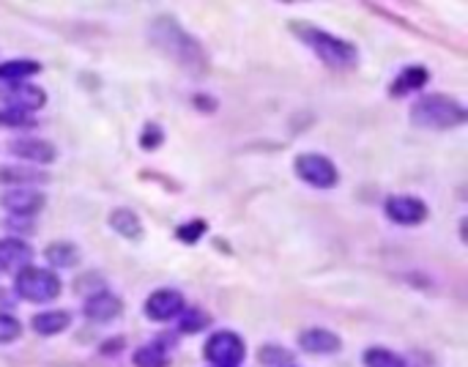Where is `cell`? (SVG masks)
I'll list each match as a JSON object with an SVG mask.
<instances>
[{"label":"cell","mask_w":468,"mask_h":367,"mask_svg":"<svg viewBox=\"0 0 468 367\" xmlns=\"http://www.w3.org/2000/svg\"><path fill=\"white\" fill-rule=\"evenodd\" d=\"M0 126L4 129H28V126H36V118H34V113L17 110V107H0Z\"/></svg>","instance_id":"cb8c5ba5"},{"label":"cell","mask_w":468,"mask_h":367,"mask_svg":"<svg viewBox=\"0 0 468 367\" xmlns=\"http://www.w3.org/2000/svg\"><path fill=\"white\" fill-rule=\"evenodd\" d=\"M148 36H151V45H153L156 50L165 53V55H168L173 64H179L184 72L200 77V74L209 69V55H206L203 45H200L190 31H184L173 17H168V15L156 17V20L151 23Z\"/></svg>","instance_id":"6da1fadb"},{"label":"cell","mask_w":468,"mask_h":367,"mask_svg":"<svg viewBox=\"0 0 468 367\" xmlns=\"http://www.w3.org/2000/svg\"><path fill=\"white\" fill-rule=\"evenodd\" d=\"M0 209L12 220H31L47 209V195L39 187H6L0 195Z\"/></svg>","instance_id":"52a82bcc"},{"label":"cell","mask_w":468,"mask_h":367,"mask_svg":"<svg viewBox=\"0 0 468 367\" xmlns=\"http://www.w3.org/2000/svg\"><path fill=\"white\" fill-rule=\"evenodd\" d=\"M34 247L23 236H4L0 239V274H17L20 269L31 266Z\"/></svg>","instance_id":"7c38bea8"},{"label":"cell","mask_w":468,"mask_h":367,"mask_svg":"<svg viewBox=\"0 0 468 367\" xmlns=\"http://www.w3.org/2000/svg\"><path fill=\"white\" fill-rule=\"evenodd\" d=\"M44 258L53 266V272L55 269H74L80 263V247L72 242H50L44 247Z\"/></svg>","instance_id":"44dd1931"},{"label":"cell","mask_w":468,"mask_h":367,"mask_svg":"<svg viewBox=\"0 0 468 367\" xmlns=\"http://www.w3.org/2000/svg\"><path fill=\"white\" fill-rule=\"evenodd\" d=\"M408 118L414 126H422V129H454V126H463L468 113L463 107V102H457L454 96H446V94H424L419 96L411 110H408Z\"/></svg>","instance_id":"3957f363"},{"label":"cell","mask_w":468,"mask_h":367,"mask_svg":"<svg viewBox=\"0 0 468 367\" xmlns=\"http://www.w3.org/2000/svg\"><path fill=\"white\" fill-rule=\"evenodd\" d=\"M187 310V299L181 291L176 288H156L148 293L145 304H142V312L148 321H156V323H165V321H173L179 318L181 312Z\"/></svg>","instance_id":"9c48e42d"},{"label":"cell","mask_w":468,"mask_h":367,"mask_svg":"<svg viewBox=\"0 0 468 367\" xmlns=\"http://www.w3.org/2000/svg\"><path fill=\"white\" fill-rule=\"evenodd\" d=\"M23 337V323L12 312H0V345L17 342Z\"/></svg>","instance_id":"4316f807"},{"label":"cell","mask_w":468,"mask_h":367,"mask_svg":"<svg viewBox=\"0 0 468 367\" xmlns=\"http://www.w3.org/2000/svg\"><path fill=\"white\" fill-rule=\"evenodd\" d=\"M211 323V318H209V312H203V310H184L181 315H179V329L184 332V334H198V332H203L206 326Z\"/></svg>","instance_id":"d4e9b609"},{"label":"cell","mask_w":468,"mask_h":367,"mask_svg":"<svg viewBox=\"0 0 468 367\" xmlns=\"http://www.w3.org/2000/svg\"><path fill=\"white\" fill-rule=\"evenodd\" d=\"M9 151L28 164H53L58 159V148L42 137H17L9 143Z\"/></svg>","instance_id":"4fadbf2b"},{"label":"cell","mask_w":468,"mask_h":367,"mask_svg":"<svg viewBox=\"0 0 468 367\" xmlns=\"http://www.w3.org/2000/svg\"><path fill=\"white\" fill-rule=\"evenodd\" d=\"M15 293L23 299V302H31V304H50L61 296L63 291V283L61 277L47 269V266H25L15 274Z\"/></svg>","instance_id":"277c9868"},{"label":"cell","mask_w":468,"mask_h":367,"mask_svg":"<svg viewBox=\"0 0 468 367\" xmlns=\"http://www.w3.org/2000/svg\"><path fill=\"white\" fill-rule=\"evenodd\" d=\"M298 348L304 353H316V356H332L343 348V340L340 334L324 329V326H312V329H304L298 334Z\"/></svg>","instance_id":"5bb4252c"},{"label":"cell","mask_w":468,"mask_h":367,"mask_svg":"<svg viewBox=\"0 0 468 367\" xmlns=\"http://www.w3.org/2000/svg\"><path fill=\"white\" fill-rule=\"evenodd\" d=\"M430 80V69L427 66H405L389 85V96L392 99H403L408 94H416L427 85Z\"/></svg>","instance_id":"2e32d148"},{"label":"cell","mask_w":468,"mask_h":367,"mask_svg":"<svg viewBox=\"0 0 468 367\" xmlns=\"http://www.w3.org/2000/svg\"><path fill=\"white\" fill-rule=\"evenodd\" d=\"M162 143H165V129H162L160 124L148 121V124L142 126V132H140V148H145V151H156Z\"/></svg>","instance_id":"83f0119b"},{"label":"cell","mask_w":468,"mask_h":367,"mask_svg":"<svg viewBox=\"0 0 468 367\" xmlns=\"http://www.w3.org/2000/svg\"><path fill=\"white\" fill-rule=\"evenodd\" d=\"M362 364L365 367H408L405 359L384 345H370L365 353H362Z\"/></svg>","instance_id":"7402d4cb"},{"label":"cell","mask_w":468,"mask_h":367,"mask_svg":"<svg viewBox=\"0 0 468 367\" xmlns=\"http://www.w3.org/2000/svg\"><path fill=\"white\" fill-rule=\"evenodd\" d=\"M132 364L134 367H168L171 364V345L162 340L142 342L140 348H134Z\"/></svg>","instance_id":"ac0fdd59"},{"label":"cell","mask_w":468,"mask_h":367,"mask_svg":"<svg viewBox=\"0 0 468 367\" xmlns=\"http://www.w3.org/2000/svg\"><path fill=\"white\" fill-rule=\"evenodd\" d=\"M258 362L266 364V367H293V353L277 342H266L260 351H258Z\"/></svg>","instance_id":"603a6c76"},{"label":"cell","mask_w":468,"mask_h":367,"mask_svg":"<svg viewBox=\"0 0 468 367\" xmlns=\"http://www.w3.org/2000/svg\"><path fill=\"white\" fill-rule=\"evenodd\" d=\"M0 181L9 187H39L50 181V175L39 167H0Z\"/></svg>","instance_id":"ffe728a7"},{"label":"cell","mask_w":468,"mask_h":367,"mask_svg":"<svg viewBox=\"0 0 468 367\" xmlns=\"http://www.w3.org/2000/svg\"><path fill=\"white\" fill-rule=\"evenodd\" d=\"M288 28H290V34H293L301 45H307L312 53L318 55V61L327 64L329 69H340V72H343V69L356 66L359 50H356V45H351L348 39H340V36H335V34H329V31H324V28H318V25L301 23V20L290 23Z\"/></svg>","instance_id":"7a4b0ae2"},{"label":"cell","mask_w":468,"mask_h":367,"mask_svg":"<svg viewBox=\"0 0 468 367\" xmlns=\"http://www.w3.org/2000/svg\"><path fill=\"white\" fill-rule=\"evenodd\" d=\"M203 359L211 367H239L247 359V342L233 329H217L203 342Z\"/></svg>","instance_id":"5b68a950"},{"label":"cell","mask_w":468,"mask_h":367,"mask_svg":"<svg viewBox=\"0 0 468 367\" xmlns=\"http://www.w3.org/2000/svg\"><path fill=\"white\" fill-rule=\"evenodd\" d=\"M206 233H209V223L206 220H190V223L176 228V239L181 244H198Z\"/></svg>","instance_id":"484cf974"},{"label":"cell","mask_w":468,"mask_h":367,"mask_svg":"<svg viewBox=\"0 0 468 367\" xmlns=\"http://www.w3.org/2000/svg\"><path fill=\"white\" fill-rule=\"evenodd\" d=\"M0 102L4 107H17L25 113H36L47 104V91L36 83H17V85H0Z\"/></svg>","instance_id":"8fae6325"},{"label":"cell","mask_w":468,"mask_h":367,"mask_svg":"<svg viewBox=\"0 0 468 367\" xmlns=\"http://www.w3.org/2000/svg\"><path fill=\"white\" fill-rule=\"evenodd\" d=\"M36 74H42V64L34 61V58H9V61H0V85L31 83Z\"/></svg>","instance_id":"9a60e30c"},{"label":"cell","mask_w":468,"mask_h":367,"mask_svg":"<svg viewBox=\"0 0 468 367\" xmlns=\"http://www.w3.org/2000/svg\"><path fill=\"white\" fill-rule=\"evenodd\" d=\"M83 315L91 323H112L115 318L123 315V299L118 293H112V291H107V288H99V291L85 296Z\"/></svg>","instance_id":"30bf717a"},{"label":"cell","mask_w":468,"mask_h":367,"mask_svg":"<svg viewBox=\"0 0 468 367\" xmlns=\"http://www.w3.org/2000/svg\"><path fill=\"white\" fill-rule=\"evenodd\" d=\"M293 173L307 184V187L316 190H335L340 184V170L337 164L316 151H304L293 159Z\"/></svg>","instance_id":"8992f818"},{"label":"cell","mask_w":468,"mask_h":367,"mask_svg":"<svg viewBox=\"0 0 468 367\" xmlns=\"http://www.w3.org/2000/svg\"><path fill=\"white\" fill-rule=\"evenodd\" d=\"M72 326V312L69 310H42L31 318V329L39 337H58Z\"/></svg>","instance_id":"e0dca14e"},{"label":"cell","mask_w":468,"mask_h":367,"mask_svg":"<svg viewBox=\"0 0 468 367\" xmlns=\"http://www.w3.org/2000/svg\"><path fill=\"white\" fill-rule=\"evenodd\" d=\"M384 214L389 223H395L400 228H416L430 217V209L416 195H389L384 203Z\"/></svg>","instance_id":"ba28073f"},{"label":"cell","mask_w":468,"mask_h":367,"mask_svg":"<svg viewBox=\"0 0 468 367\" xmlns=\"http://www.w3.org/2000/svg\"><path fill=\"white\" fill-rule=\"evenodd\" d=\"M107 225H110L112 233H118L121 239H129V242L142 239V223H140V217H137L132 209H112L110 217H107Z\"/></svg>","instance_id":"d6986e66"}]
</instances>
